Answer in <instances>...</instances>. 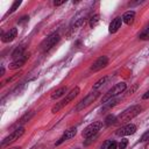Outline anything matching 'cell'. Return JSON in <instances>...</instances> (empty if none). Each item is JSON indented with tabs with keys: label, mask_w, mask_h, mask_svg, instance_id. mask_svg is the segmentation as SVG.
Masks as SVG:
<instances>
[{
	"label": "cell",
	"mask_w": 149,
	"mask_h": 149,
	"mask_svg": "<svg viewBox=\"0 0 149 149\" xmlns=\"http://www.w3.org/2000/svg\"><path fill=\"white\" fill-rule=\"evenodd\" d=\"M23 134H24V128H23V127L16 128L15 130H13L8 136H6V137L2 140L1 147H5V146H7V144H9V143H12V142H14V141H16V140H19Z\"/></svg>",
	"instance_id": "52a82bcc"
},
{
	"label": "cell",
	"mask_w": 149,
	"mask_h": 149,
	"mask_svg": "<svg viewBox=\"0 0 149 149\" xmlns=\"http://www.w3.org/2000/svg\"><path fill=\"white\" fill-rule=\"evenodd\" d=\"M127 144H128V140H127V139H122V140L119 142L118 148H119V149H126Z\"/></svg>",
	"instance_id": "cb8c5ba5"
},
{
	"label": "cell",
	"mask_w": 149,
	"mask_h": 149,
	"mask_svg": "<svg viewBox=\"0 0 149 149\" xmlns=\"http://www.w3.org/2000/svg\"><path fill=\"white\" fill-rule=\"evenodd\" d=\"M16 35H17V29H16V28H12V29H9L6 34H3V35H2L1 41H2L3 43L12 42V41L16 37Z\"/></svg>",
	"instance_id": "4fadbf2b"
},
{
	"label": "cell",
	"mask_w": 149,
	"mask_h": 149,
	"mask_svg": "<svg viewBox=\"0 0 149 149\" xmlns=\"http://www.w3.org/2000/svg\"><path fill=\"white\" fill-rule=\"evenodd\" d=\"M33 115H34V112H29V114H28V113H27V114H24V115L19 120V123H17V125H22V123L27 122V121H28Z\"/></svg>",
	"instance_id": "d6986e66"
},
{
	"label": "cell",
	"mask_w": 149,
	"mask_h": 149,
	"mask_svg": "<svg viewBox=\"0 0 149 149\" xmlns=\"http://www.w3.org/2000/svg\"><path fill=\"white\" fill-rule=\"evenodd\" d=\"M115 122H116V116H114V115H108V116L105 119V125H106V126L114 125Z\"/></svg>",
	"instance_id": "ffe728a7"
},
{
	"label": "cell",
	"mask_w": 149,
	"mask_h": 149,
	"mask_svg": "<svg viewBox=\"0 0 149 149\" xmlns=\"http://www.w3.org/2000/svg\"><path fill=\"white\" fill-rule=\"evenodd\" d=\"M77 134V129L74 128V127H72V128H69L68 130H65V133L61 136V139L56 142V146H58V144H61V143H63L64 141H66V140H69V139H72L74 135Z\"/></svg>",
	"instance_id": "8fae6325"
},
{
	"label": "cell",
	"mask_w": 149,
	"mask_h": 149,
	"mask_svg": "<svg viewBox=\"0 0 149 149\" xmlns=\"http://www.w3.org/2000/svg\"><path fill=\"white\" fill-rule=\"evenodd\" d=\"M98 22H99V15L97 14V15H94V16L91 17V20H90V27L93 28L94 26H97Z\"/></svg>",
	"instance_id": "7402d4cb"
},
{
	"label": "cell",
	"mask_w": 149,
	"mask_h": 149,
	"mask_svg": "<svg viewBox=\"0 0 149 149\" xmlns=\"http://www.w3.org/2000/svg\"><path fill=\"white\" fill-rule=\"evenodd\" d=\"M59 38H61V37H59V34H58V33H52V34H50L49 36H47V37L42 41V43H41V45H40L41 51L45 52V51L50 50L52 47H55V45L58 43Z\"/></svg>",
	"instance_id": "3957f363"
},
{
	"label": "cell",
	"mask_w": 149,
	"mask_h": 149,
	"mask_svg": "<svg viewBox=\"0 0 149 149\" xmlns=\"http://www.w3.org/2000/svg\"><path fill=\"white\" fill-rule=\"evenodd\" d=\"M140 141H141V142H147V141H149V130H147L146 133H143V135L141 136Z\"/></svg>",
	"instance_id": "d4e9b609"
},
{
	"label": "cell",
	"mask_w": 149,
	"mask_h": 149,
	"mask_svg": "<svg viewBox=\"0 0 149 149\" xmlns=\"http://www.w3.org/2000/svg\"><path fill=\"white\" fill-rule=\"evenodd\" d=\"M118 101H119V99H116V98H113V99H111V100L106 101V102L102 105L101 112H102V111H108V109H111L112 107H114V106L118 104Z\"/></svg>",
	"instance_id": "e0dca14e"
},
{
	"label": "cell",
	"mask_w": 149,
	"mask_h": 149,
	"mask_svg": "<svg viewBox=\"0 0 149 149\" xmlns=\"http://www.w3.org/2000/svg\"><path fill=\"white\" fill-rule=\"evenodd\" d=\"M21 5V1H14L13 2V5H12V7H10V9L7 12V14H12L13 12H15L16 10V8H19V6Z\"/></svg>",
	"instance_id": "44dd1931"
},
{
	"label": "cell",
	"mask_w": 149,
	"mask_h": 149,
	"mask_svg": "<svg viewBox=\"0 0 149 149\" xmlns=\"http://www.w3.org/2000/svg\"><path fill=\"white\" fill-rule=\"evenodd\" d=\"M76 149H79V148H76Z\"/></svg>",
	"instance_id": "4dcf8cb0"
},
{
	"label": "cell",
	"mask_w": 149,
	"mask_h": 149,
	"mask_svg": "<svg viewBox=\"0 0 149 149\" xmlns=\"http://www.w3.org/2000/svg\"><path fill=\"white\" fill-rule=\"evenodd\" d=\"M66 91H68V88H66L65 86H62V87H59L58 90H56V91L52 93V95H51V99H52V100H55V99H58V98H61L62 95H64V94L66 93Z\"/></svg>",
	"instance_id": "ac0fdd59"
},
{
	"label": "cell",
	"mask_w": 149,
	"mask_h": 149,
	"mask_svg": "<svg viewBox=\"0 0 149 149\" xmlns=\"http://www.w3.org/2000/svg\"><path fill=\"white\" fill-rule=\"evenodd\" d=\"M9 149H21V147H14V148H9Z\"/></svg>",
	"instance_id": "f546056e"
},
{
	"label": "cell",
	"mask_w": 149,
	"mask_h": 149,
	"mask_svg": "<svg viewBox=\"0 0 149 149\" xmlns=\"http://www.w3.org/2000/svg\"><path fill=\"white\" fill-rule=\"evenodd\" d=\"M108 62H109V59H108L107 56H100V57L97 58L95 62H93V64L91 65V71L97 72V71H99V70L106 68V66L108 65Z\"/></svg>",
	"instance_id": "ba28073f"
},
{
	"label": "cell",
	"mask_w": 149,
	"mask_h": 149,
	"mask_svg": "<svg viewBox=\"0 0 149 149\" xmlns=\"http://www.w3.org/2000/svg\"><path fill=\"white\" fill-rule=\"evenodd\" d=\"M64 2H65L64 0H63V1H55V2H54V5H55V6H61V5H63Z\"/></svg>",
	"instance_id": "83f0119b"
},
{
	"label": "cell",
	"mask_w": 149,
	"mask_h": 149,
	"mask_svg": "<svg viewBox=\"0 0 149 149\" xmlns=\"http://www.w3.org/2000/svg\"><path fill=\"white\" fill-rule=\"evenodd\" d=\"M136 132V126L134 123H126L125 126L120 127L119 129H116L115 134L118 136H127V135H132Z\"/></svg>",
	"instance_id": "9c48e42d"
},
{
	"label": "cell",
	"mask_w": 149,
	"mask_h": 149,
	"mask_svg": "<svg viewBox=\"0 0 149 149\" xmlns=\"http://www.w3.org/2000/svg\"><path fill=\"white\" fill-rule=\"evenodd\" d=\"M135 19V12L134 10H128L122 15V22L126 24H132Z\"/></svg>",
	"instance_id": "5bb4252c"
},
{
	"label": "cell",
	"mask_w": 149,
	"mask_h": 149,
	"mask_svg": "<svg viewBox=\"0 0 149 149\" xmlns=\"http://www.w3.org/2000/svg\"><path fill=\"white\" fill-rule=\"evenodd\" d=\"M140 38L143 40V41H148V40H149V27H148L146 30L142 31V34L140 35Z\"/></svg>",
	"instance_id": "603a6c76"
},
{
	"label": "cell",
	"mask_w": 149,
	"mask_h": 149,
	"mask_svg": "<svg viewBox=\"0 0 149 149\" xmlns=\"http://www.w3.org/2000/svg\"><path fill=\"white\" fill-rule=\"evenodd\" d=\"M98 95H99V92H98V91H93V92L88 93L84 99H81V100L78 102V105L74 107V111H81V109L86 108L87 106H90V105L98 98Z\"/></svg>",
	"instance_id": "5b68a950"
},
{
	"label": "cell",
	"mask_w": 149,
	"mask_h": 149,
	"mask_svg": "<svg viewBox=\"0 0 149 149\" xmlns=\"http://www.w3.org/2000/svg\"><path fill=\"white\" fill-rule=\"evenodd\" d=\"M101 127H102V122H100V121H94V122L90 123L86 128H84L81 135H83V137H85V139L92 137L93 135H95V134L100 130Z\"/></svg>",
	"instance_id": "8992f818"
},
{
	"label": "cell",
	"mask_w": 149,
	"mask_h": 149,
	"mask_svg": "<svg viewBox=\"0 0 149 149\" xmlns=\"http://www.w3.org/2000/svg\"><path fill=\"white\" fill-rule=\"evenodd\" d=\"M126 83H123V81H121V83H118V84H115L105 95H104V98H102V104H105L106 101H108V100H111V99H113L114 97H116V95H119L120 93H122L125 90H126Z\"/></svg>",
	"instance_id": "277c9868"
},
{
	"label": "cell",
	"mask_w": 149,
	"mask_h": 149,
	"mask_svg": "<svg viewBox=\"0 0 149 149\" xmlns=\"http://www.w3.org/2000/svg\"><path fill=\"white\" fill-rule=\"evenodd\" d=\"M142 99H144V100H146V99H149V90H148V91L142 95Z\"/></svg>",
	"instance_id": "4316f807"
},
{
	"label": "cell",
	"mask_w": 149,
	"mask_h": 149,
	"mask_svg": "<svg viewBox=\"0 0 149 149\" xmlns=\"http://www.w3.org/2000/svg\"><path fill=\"white\" fill-rule=\"evenodd\" d=\"M111 79V77L109 76H105V77H102V78H100L98 81H95V84L93 85V90L94 91H97L98 88H100V87H102L104 85H106L107 83H108V80Z\"/></svg>",
	"instance_id": "9a60e30c"
},
{
	"label": "cell",
	"mask_w": 149,
	"mask_h": 149,
	"mask_svg": "<svg viewBox=\"0 0 149 149\" xmlns=\"http://www.w3.org/2000/svg\"><path fill=\"white\" fill-rule=\"evenodd\" d=\"M121 23H122V17L118 16V17L113 19V20H112V22H111V23H109V26H108V31H109L111 34L116 33V31L120 29Z\"/></svg>",
	"instance_id": "7c38bea8"
},
{
	"label": "cell",
	"mask_w": 149,
	"mask_h": 149,
	"mask_svg": "<svg viewBox=\"0 0 149 149\" xmlns=\"http://www.w3.org/2000/svg\"><path fill=\"white\" fill-rule=\"evenodd\" d=\"M107 149H118V143L115 141H111L108 147H107Z\"/></svg>",
	"instance_id": "484cf974"
},
{
	"label": "cell",
	"mask_w": 149,
	"mask_h": 149,
	"mask_svg": "<svg viewBox=\"0 0 149 149\" xmlns=\"http://www.w3.org/2000/svg\"><path fill=\"white\" fill-rule=\"evenodd\" d=\"M28 57H29V54H24L23 56H21V57H19V58L14 59V61L9 64V69H19V68H21L22 65L26 64Z\"/></svg>",
	"instance_id": "30bf717a"
},
{
	"label": "cell",
	"mask_w": 149,
	"mask_h": 149,
	"mask_svg": "<svg viewBox=\"0 0 149 149\" xmlns=\"http://www.w3.org/2000/svg\"><path fill=\"white\" fill-rule=\"evenodd\" d=\"M3 73H5V69H3V68H1V76H2Z\"/></svg>",
	"instance_id": "f1b7e54d"
},
{
	"label": "cell",
	"mask_w": 149,
	"mask_h": 149,
	"mask_svg": "<svg viewBox=\"0 0 149 149\" xmlns=\"http://www.w3.org/2000/svg\"><path fill=\"white\" fill-rule=\"evenodd\" d=\"M24 55V47L23 45H19V47H16L15 49H14V51L12 52V58H13V61L14 59H16V58H19V57H21V56H23Z\"/></svg>",
	"instance_id": "2e32d148"
},
{
	"label": "cell",
	"mask_w": 149,
	"mask_h": 149,
	"mask_svg": "<svg viewBox=\"0 0 149 149\" xmlns=\"http://www.w3.org/2000/svg\"><path fill=\"white\" fill-rule=\"evenodd\" d=\"M79 91H80V90H79V87H78V86H76L74 88H72V90H71V91H70V92L66 94V97H65V98H64L62 101H59L58 104H56V105H55V106L51 108V112H52V113L58 112L61 108H63V107H64L65 105H68L70 101H72V100H73V99H74V98L78 95Z\"/></svg>",
	"instance_id": "7a4b0ae2"
},
{
	"label": "cell",
	"mask_w": 149,
	"mask_h": 149,
	"mask_svg": "<svg viewBox=\"0 0 149 149\" xmlns=\"http://www.w3.org/2000/svg\"><path fill=\"white\" fill-rule=\"evenodd\" d=\"M142 111V107L140 105H134L121 112L119 115H116V122L115 123H127L135 116H137Z\"/></svg>",
	"instance_id": "6da1fadb"
}]
</instances>
